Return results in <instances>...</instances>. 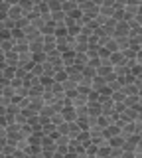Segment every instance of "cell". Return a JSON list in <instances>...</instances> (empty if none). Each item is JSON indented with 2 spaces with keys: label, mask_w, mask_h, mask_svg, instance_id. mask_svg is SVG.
<instances>
[{
  "label": "cell",
  "mask_w": 142,
  "mask_h": 158,
  "mask_svg": "<svg viewBox=\"0 0 142 158\" xmlns=\"http://www.w3.org/2000/svg\"><path fill=\"white\" fill-rule=\"evenodd\" d=\"M34 65V53L32 52H24V53H18V67H24L30 71V67Z\"/></svg>",
  "instance_id": "6da1fadb"
},
{
  "label": "cell",
  "mask_w": 142,
  "mask_h": 158,
  "mask_svg": "<svg viewBox=\"0 0 142 158\" xmlns=\"http://www.w3.org/2000/svg\"><path fill=\"white\" fill-rule=\"evenodd\" d=\"M65 73H67V79H71V81H75V83H79V81H81V77H83V69H81V67H77V65H69V67H65Z\"/></svg>",
  "instance_id": "7a4b0ae2"
},
{
  "label": "cell",
  "mask_w": 142,
  "mask_h": 158,
  "mask_svg": "<svg viewBox=\"0 0 142 158\" xmlns=\"http://www.w3.org/2000/svg\"><path fill=\"white\" fill-rule=\"evenodd\" d=\"M22 32H24V38H26V40H28V42H34V40H38V38H42V34H40V30H38V28H34V26H32V24H30V22H28V26H26V28H24V30H22Z\"/></svg>",
  "instance_id": "3957f363"
},
{
  "label": "cell",
  "mask_w": 142,
  "mask_h": 158,
  "mask_svg": "<svg viewBox=\"0 0 142 158\" xmlns=\"http://www.w3.org/2000/svg\"><path fill=\"white\" fill-rule=\"evenodd\" d=\"M107 89V81L103 77H99V75H95L91 79V91H95V93H103Z\"/></svg>",
  "instance_id": "277c9868"
},
{
  "label": "cell",
  "mask_w": 142,
  "mask_h": 158,
  "mask_svg": "<svg viewBox=\"0 0 142 158\" xmlns=\"http://www.w3.org/2000/svg\"><path fill=\"white\" fill-rule=\"evenodd\" d=\"M59 113H61V117H63V121H65V123H75V118H77V111H75L73 107L65 105Z\"/></svg>",
  "instance_id": "5b68a950"
},
{
  "label": "cell",
  "mask_w": 142,
  "mask_h": 158,
  "mask_svg": "<svg viewBox=\"0 0 142 158\" xmlns=\"http://www.w3.org/2000/svg\"><path fill=\"white\" fill-rule=\"evenodd\" d=\"M128 30H130V26H128V22H116V26H115V34H112V38H119V36H128Z\"/></svg>",
  "instance_id": "8992f818"
},
{
  "label": "cell",
  "mask_w": 142,
  "mask_h": 158,
  "mask_svg": "<svg viewBox=\"0 0 142 158\" xmlns=\"http://www.w3.org/2000/svg\"><path fill=\"white\" fill-rule=\"evenodd\" d=\"M109 61H111V65H126V59H124V56H122V52L109 53Z\"/></svg>",
  "instance_id": "52a82bcc"
},
{
  "label": "cell",
  "mask_w": 142,
  "mask_h": 158,
  "mask_svg": "<svg viewBox=\"0 0 142 158\" xmlns=\"http://www.w3.org/2000/svg\"><path fill=\"white\" fill-rule=\"evenodd\" d=\"M20 18H24V12H22V8L18 6H10L8 8V20H12V22H18Z\"/></svg>",
  "instance_id": "ba28073f"
},
{
  "label": "cell",
  "mask_w": 142,
  "mask_h": 158,
  "mask_svg": "<svg viewBox=\"0 0 142 158\" xmlns=\"http://www.w3.org/2000/svg\"><path fill=\"white\" fill-rule=\"evenodd\" d=\"M14 52H16V53L30 52V42H28L26 38H22V40H18V42H14Z\"/></svg>",
  "instance_id": "9c48e42d"
},
{
  "label": "cell",
  "mask_w": 142,
  "mask_h": 158,
  "mask_svg": "<svg viewBox=\"0 0 142 158\" xmlns=\"http://www.w3.org/2000/svg\"><path fill=\"white\" fill-rule=\"evenodd\" d=\"M4 63H6L8 67H18V53L14 52H8V53H4Z\"/></svg>",
  "instance_id": "30bf717a"
},
{
  "label": "cell",
  "mask_w": 142,
  "mask_h": 158,
  "mask_svg": "<svg viewBox=\"0 0 142 158\" xmlns=\"http://www.w3.org/2000/svg\"><path fill=\"white\" fill-rule=\"evenodd\" d=\"M75 10H79V8H77V2H71V0H65V2H61V12L65 14V16H71Z\"/></svg>",
  "instance_id": "8fae6325"
},
{
  "label": "cell",
  "mask_w": 142,
  "mask_h": 158,
  "mask_svg": "<svg viewBox=\"0 0 142 158\" xmlns=\"http://www.w3.org/2000/svg\"><path fill=\"white\" fill-rule=\"evenodd\" d=\"M87 63H89V57H87V53H77L75 52V59H73V65H77V67H85Z\"/></svg>",
  "instance_id": "7c38bea8"
},
{
  "label": "cell",
  "mask_w": 142,
  "mask_h": 158,
  "mask_svg": "<svg viewBox=\"0 0 142 158\" xmlns=\"http://www.w3.org/2000/svg\"><path fill=\"white\" fill-rule=\"evenodd\" d=\"M120 121H124V123L136 121V111H134V109H124V111L120 113Z\"/></svg>",
  "instance_id": "4fadbf2b"
},
{
  "label": "cell",
  "mask_w": 142,
  "mask_h": 158,
  "mask_svg": "<svg viewBox=\"0 0 142 158\" xmlns=\"http://www.w3.org/2000/svg\"><path fill=\"white\" fill-rule=\"evenodd\" d=\"M87 111H89V115H93V117L103 115V109H101V105H99V101H95V103H87Z\"/></svg>",
  "instance_id": "5bb4252c"
},
{
  "label": "cell",
  "mask_w": 142,
  "mask_h": 158,
  "mask_svg": "<svg viewBox=\"0 0 142 158\" xmlns=\"http://www.w3.org/2000/svg\"><path fill=\"white\" fill-rule=\"evenodd\" d=\"M30 52H32V53L43 52V36L38 38V40H34V42H30Z\"/></svg>",
  "instance_id": "9a60e30c"
},
{
  "label": "cell",
  "mask_w": 142,
  "mask_h": 158,
  "mask_svg": "<svg viewBox=\"0 0 142 158\" xmlns=\"http://www.w3.org/2000/svg\"><path fill=\"white\" fill-rule=\"evenodd\" d=\"M138 101H140V95H126L122 103L126 105V109H134L136 105H138Z\"/></svg>",
  "instance_id": "2e32d148"
},
{
  "label": "cell",
  "mask_w": 142,
  "mask_h": 158,
  "mask_svg": "<svg viewBox=\"0 0 142 158\" xmlns=\"http://www.w3.org/2000/svg\"><path fill=\"white\" fill-rule=\"evenodd\" d=\"M124 140H126V138L122 136V135H116V136L109 138V146H111V148H122V144H124Z\"/></svg>",
  "instance_id": "e0dca14e"
},
{
  "label": "cell",
  "mask_w": 142,
  "mask_h": 158,
  "mask_svg": "<svg viewBox=\"0 0 142 158\" xmlns=\"http://www.w3.org/2000/svg\"><path fill=\"white\" fill-rule=\"evenodd\" d=\"M0 49H2L4 53L12 52V49H14V42L10 38H2V40H0Z\"/></svg>",
  "instance_id": "ac0fdd59"
},
{
  "label": "cell",
  "mask_w": 142,
  "mask_h": 158,
  "mask_svg": "<svg viewBox=\"0 0 142 158\" xmlns=\"http://www.w3.org/2000/svg\"><path fill=\"white\" fill-rule=\"evenodd\" d=\"M79 132H81V128L77 127V123H69V131H67V136H69L71 140H75V138L79 136Z\"/></svg>",
  "instance_id": "d6986e66"
},
{
  "label": "cell",
  "mask_w": 142,
  "mask_h": 158,
  "mask_svg": "<svg viewBox=\"0 0 142 158\" xmlns=\"http://www.w3.org/2000/svg\"><path fill=\"white\" fill-rule=\"evenodd\" d=\"M101 48H105L109 53H112V52H119V46H116V42H115V38H109L105 42V46H101Z\"/></svg>",
  "instance_id": "ffe728a7"
},
{
  "label": "cell",
  "mask_w": 142,
  "mask_h": 158,
  "mask_svg": "<svg viewBox=\"0 0 142 158\" xmlns=\"http://www.w3.org/2000/svg\"><path fill=\"white\" fill-rule=\"evenodd\" d=\"M75 140H79L81 144H83V148H85L87 144H91V136H89V132H87V131H81V132H79V136H77Z\"/></svg>",
  "instance_id": "44dd1931"
},
{
  "label": "cell",
  "mask_w": 142,
  "mask_h": 158,
  "mask_svg": "<svg viewBox=\"0 0 142 158\" xmlns=\"http://www.w3.org/2000/svg\"><path fill=\"white\" fill-rule=\"evenodd\" d=\"M124 91H122V89H116V91H112L111 93V99H112V101H115V103H122V101H124Z\"/></svg>",
  "instance_id": "7402d4cb"
},
{
  "label": "cell",
  "mask_w": 142,
  "mask_h": 158,
  "mask_svg": "<svg viewBox=\"0 0 142 158\" xmlns=\"http://www.w3.org/2000/svg\"><path fill=\"white\" fill-rule=\"evenodd\" d=\"M109 73H112V65H99L97 67V75L99 77H107Z\"/></svg>",
  "instance_id": "603a6c76"
},
{
  "label": "cell",
  "mask_w": 142,
  "mask_h": 158,
  "mask_svg": "<svg viewBox=\"0 0 142 158\" xmlns=\"http://www.w3.org/2000/svg\"><path fill=\"white\" fill-rule=\"evenodd\" d=\"M99 48L101 46H89V48H87V57H89V59H93V57H99Z\"/></svg>",
  "instance_id": "cb8c5ba5"
},
{
  "label": "cell",
  "mask_w": 142,
  "mask_h": 158,
  "mask_svg": "<svg viewBox=\"0 0 142 158\" xmlns=\"http://www.w3.org/2000/svg\"><path fill=\"white\" fill-rule=\"evenodd\" d=\"M97 75V69H93L91 65H85L83 67V77H89V79H93Z\"/></svg>",
  "instance_id": "d4e9b609"
},
{
  "label": "cell",
  "mask_w": 142,
  "mask_h": 158,
  "mask_svg": "<svg viewBox=\"0 0 142 158\" xmlns=\"http://www.w3.org/2000/svg\"><path fill=\"white\" fill-rule=\"evenodd\" d=\"M47 8H50V12H57V10H61V2H57V0H47Z\"/></svg>",
  "instance_id": "484cf974"
},
{
  "label": "cell",
  "mask_w": 142,
  "mask_h": 158,
  "mask_svg": "<svg viewBox=\"0 0 142 158\" xmlns=\"http://www.w3.org/2000/svg\"><path fill=\"white\" fill-rule=\"evenodd\" d=\"M50 121H51V123H53L55 127H59L61 123H65V121H63V117H61V113H55V115H53V117L50 118Z\"/></svg>",
  "instance_id": "4316f807"
},
{
  "label": "cell",
  "mask_w": 142,
  "mask_h": 158,
  "mask_svg": "<svg viewBox=\"0 0 142 158\" xmlns=\"http://www.w3.org/2000/svg\"><path fill=\"white\" fill-rule=\"evenodd\" d=\"M4 2H6V4H8V6H16V4H18V2H20V0H4Z\"/></svg>",
  "instance_id": "83f0119b"
},
{
  "label": "cell",
  "mask_w": 142,
  "mask_h": 158,
  "mask_svg": "<svg viewBox=\"0 0 142 158\" xmlns=\"http://www.w3.org/2000/svg\"><path fill=\"white\" fill-rule=\"evenodd\" d=\"M93 4H95V6H101V4H105V0H91Z\"/></svg>",
  "instance_id": "f1b7e54d"
},
{
  "label": "cell",
  "mask_w": 142,
  "mask_h": 158,
  "mask_svg": "<svg viewBox=\"0 0 142 158\" xmlns=\"http://www.w3.org/2000/svg\"><path fill=\"white\" fill-rule=\"evenodd\" d=\"M57 2H65V0H57Z\"/></svg>",
  "instance_id": "f546056e"
},
{
  "label": "cell",
  "mask_w": 142,
  "mask_h": 158,
  "mask_svg": "<svg viewBox=\"0 0 142 158\" xmlns=\"http://www.w3.org/2000/svg\"><path fill=\"white\" fill-rule=\"evenodd\" d=\"M0 2H2V0H0Z\"/></svg>",
  "instance_id": "4dcf8cb0"
}]
</instances>
